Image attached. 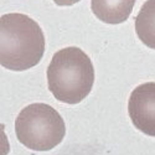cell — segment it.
I'll use <instances>...</instances> for the list:
<instances>
[{
    "mask_svg": "<svg viewBox=\"0 0 155 155\" xmlns=\"http://www.w3.org/2000/svg\"><path fill=\"white\" fill-rule=\"evenodd\" d=\"M45 36L38 24L24 14L0 19V63L10 71L29 70L41 61Z\"/></svg>",
    "mask_w": 155,
    "mask_h": 155,
    "instance_id": "6da1fadb",
    "label": "cell"
},
{
    "mask_svg": "<svg viewBox=\"0 0 155 155\" xmlns=\"http://www.w3.org/2000/svg\"><path fill=\"white\" fill-rule=\"evenodd\" d=\"M128 113L138 130L155 137V82L134 88L128 102Z\"/></svg>",
    "mask_w": 155,
    "mask_h": 155,
    "instance_id": "277c9868",
    "label": "cell"
},
{
    "mask_svg": "<svg viewBox=\"0 0 155 155\" xmlns=\"http://www.w3.org/2000/svg\"><path fill=\"white\" fill-rule=\"evenodd\" d=\"M135 0H91L93 14L103 22L120 24L132 14Z\"/></svg>",
    "mask_w": 155,
    "mask_h": 155,
    "instance_id": "5b68a950",
    "label": "cell"
},
{
    "mask_svg": "<svg viewBox=\"0 0 155 155\" xmlns=\"http://www.w3.org/2000/svg\"><path fill=\"white\" fill-rule=\"evenodd\" d=\"M52 2L57 5H61V6H70V5H73L76 3L81 2V0H52Z\"/></svg>",
    "mask_w": 155,
    "mask_h": 155,
    "instance_id": "52a82bcc",
    "label": "cell"
},
{
    "mask_svg": "<svg viewBox=\"0 0 155 155\" xmlns=\"http://www.w3.org/2000/svg\"><path fill=\"white\" fill-rule=\"evenodd\" d=\"M135 31L145 46L155 50V0H148L135 18Z\"/></svg>",
    "mask_w": 155,
    "mask_h": 155,
    "instance_id": "8992f818",
    "label": "cell"
},
{
    "mask_svg": "<svg viewBox=\"0 0 155 155\" xmlns=\"http://www.w3.org/2000/svg\"><path fill=\"white\" fill-rule=\"evenodd\" d=\"M93 82L92 61L78 47L57 51L48 64V89L60 102L68 104L82 102L91 92Z\"/></svg>",
    "mask_w": 155,
    "mask_h": 155,
    "instance_id": "7a4b0ae2",
    "label": "cell"
},
{
    "mask_svg": "<svg viewBox=\"0 0 155 155\" xmlns=\"http://www.w3.org/2000/svg\"><path fill=\"white\" fill-rule=\"evenodd\" d=\"M18 140L35 151H48L64 138L66 127L58 112L45 103L25 107L15 122Z\"/></svg>",
    "mask_w": 155,
    "mask_h": 155,
    "instance_id": "3957f363",
    "label": "cell"
}]
</instances>
